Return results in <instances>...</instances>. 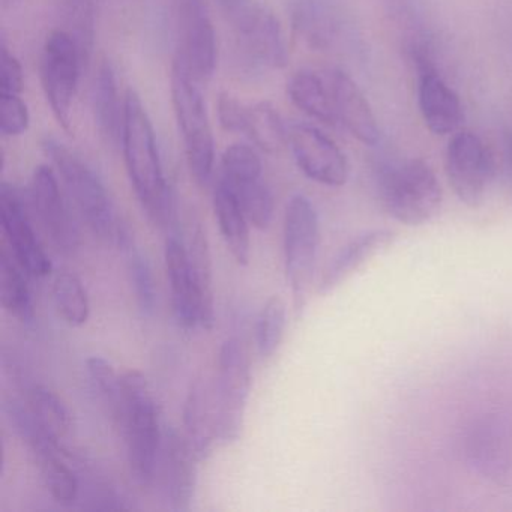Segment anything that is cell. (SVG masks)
<instances>
[{
	"mask_svg": "<svg viewBox=\"0 0 512 512\" xmlns=\"http://www.w3.org/2000/svg\"><path fill=\"white\" fill-rule=\"evenodd\" d=\"M419 70L418 101L422 118L437 136L454 133L463 122V106L454 89L439 76L425 55L416 56Z\"/></svg>",
	"mask_w": 512,
	"mask_h": 512,
	"instance_id": "obj_15",
	"label": "cell"
},
{
	"mask_svg": "<svg viewBox=\"0 0 512 512\" xmlns=\"http://www.w3.org/2000/svg\"><path fill=\"white\" fill-rule=\"evenodd\" d=\"M292 103L311 118L326 125L338 124L328 85L311 71H299L287 83Z\"/></svg>",
	"mask_w": 512,
	"mask_h": 512,
	"instance_id": "obj_25",
	"label": "cell"
},
{
	"mask_svg": "<svg viewBox=\"0 0 512 512\" xmlns=\"http://www.w3.org/2000/svg\"><path fill=\"white\" fill-rule=\"evenodd\" d=\"M28 272L17 262L8 247L0 250V299L5 311L22 323H31L35 317L34 301L29 289Z\"/></svg>",
	"mask_w": 512,
	"mask_h": 512,
	"instance_id": "obj_22",
	"label": "cell"
},
{
	"mask_svg": "<svg viewBox=\"0 0 512 512\" xmlns=\"http://www.w3.org/2000/svg\"><path fill=\"white\" fill-rule=\"evenodd\" d=\"M287 143L301 172L326 187H343L349 179L346 155L334 140L311 125L296 124L287 130Z\"/></svg>",
	"mask_w": 512,
	"mask_h": 512,
	"instance_id": "obj_12",
	"label": "cell"
},
{
	"mask_svg": "<svg viewBox=\"0 0 512 512\" xmlns=\"http://www.w3.org/2000/svg\"><path fill=\"white\" fill-rule=\"evenodd\" d=\"M226 185L241 203L242 209L253 227L266 230L271 226L272 218H274V196H272L271 188L263 181V176L247 179V181L235 185Z\"/></svg>",
	"mask_w": 512,
	"mask_h": 512,
	"instance_id": "obj_30",
	"label": "cell"
},
{
	"mask_svg": "<svg viewBox=\"0 0 512 512\" xmlns=\"http://www.w3.org/2000/svg\"><path fill=\"white\" fill-rule=\"evenodd\" d=\"M242 44L257 64L271 68L286 67L289 61L286 40L280 23L266 8L250 2L244 10L232 17Z\"/></svg>",
	"mask_w": 512,
	"mask_h": 512,
	"instance_id": "obj_16",
	"label": "cell"
},
{
	"mask_svg": "<svg viewBox=\"0 0 512 512\" xmlns=\"http://www.w3.org/2000/svg\"><path fill=\"white\" fill-rule=\"evenodd\" d=\"M446 175L460 202L476 208L484 202L496 176V158L481 137L455 134L446 149Z\"/></svg>",
	"mask_w": 512,
	"mask_h": 512,
	"instance_id": "obj_9",
	"label": "cell"
},
{
	"mask_svg": "<svg viewBox=\"0 0 512 512\" xmlns=\"http://www.w3.org/2000/svg\"><path fill=\"white\" fill-rule=\"evenodd\" d=\"M92 110H94L95 124L101 136L110 143L121 139L122 119L124 109L119 107L118 88L116 77L109 62H103L95 74L92 85Z\"/></svg>",
	"mask_w": 512,
	"mask_h": 512,
	"instance_id": "obj_23",
	"label": "cell"
},
{
	"mask_svg": "<svg viewBox=\"0 0 512 512\" xmlns=\"http://www.w3.org/2000/svg\"><path fill=\"white\" fill-rule=\"evenodd\" d=\"M124 383V421L121 430L127 443L131 475L140 487L148 488L155 481L160 464V416L148 380L140 371L131 370L122 376Z\"/></svg>",
	"mask_w": 512,
	"mask_h": 512,
	"instance_id": "obj_3",
	"label": "cell"
},
{
	"mask_svg": "<svg viewBox=\"0 0 512 512\" xmlns=\"http://www.w3.org/2000/svg\"><path fill=\"white\" fill-rule=\"evenodd\" d=\"M184 436L199 460H206L218 443L214 383L197 377L190 385L184 404Z\"/></svg>",
	"mask_w": 512,
	"mask_h": 512,
	"instance_id": "obj_19",
	"label": "cell"
},
{
	"mask_svg": "<svg viewBox=\"0 0 512 512\" xmlns=\"http://www.w3.org/2000/svg\"><path fill=\"white\" fill-rule=\"evenodd\" d=\"M494 427H481L473 431L469 439V454L473 466L485 475L499 476L505 473V448Z\"/></svg>",
	"mask_w": 512,
	"mask_h": 512,
	"instance_id": "obj_33",
	"label": "cell"
},
{
	"mask_svg": "<svg viewBox=\"0 0 512 512\" xmlns=\"http://www.w3.org/2000/svg\"><path fill=\"white\" fill-rule=\"evenodd\" d=\"M85 68L76 41L65 29H56L47 37L41 52V82L56 121L71 130V107Z\"/></svg>",
	"mask_w": 512,
	"mask_h": 512,
	"instance_id": "obj_8",
	"label": "cell"
},
{
	"mask_svg": "<svg viewBox=\"0 0 512 512\" xmlns=\"http://www.w3.org/2000/svg\"><path fill=\"white\" fill-rule=\"evenodd\" d=\"M26 407L34 416L37 424L58 442H61L70 433V410L52 389L43 385H34L29 388L28 395H26Z\"/></svg>",
	"mask_w": 512,
	"mask_h": 512,
	"instance_id": "obj_26",
	"label": "cell"
},
{
	"mask_svg": "<svg viewBox=\"0 0 512 512\" xmlns=\"http://www.w3.org/2000/svg\"><path fill=\"white\" fill-rule=\"evenodd\" d=\"M503 179H505L506 191L512 200V130L506 136L505 152H503Z\"/></svg>",
	"mask_w": 512,
	"mask_h": 512,
	"instance_id": "obj_39",
	"label": "cell"
},
{
	"mask_svg": "<svg viewBox=\"0 0 512 512\" xmlns=\"http://www.w3.org/2000/svg\"><path fill=\"white\" fill-rule=\"evenodd\" d=\"M178 55L197 83L208 82L217 67V35L205 0H178Z\"/></svg>",
	"mask_w": 512,
	"mask_h": 512,
	"instance_id": "obj_11",
	"label": "cell"
},
{
	"mask_svg": "<svg viewBox=\"0 0 512 512\" xmlns=\"http://www.w3.org/2000/svg\"><path fill=\"white\" fill-rule=\"evenodd\" d=\"M395 233L388 229L367 230L347 242L323 271L319 283L320 295L331 293L355 274L371 257L385 251L394 242Z\"/></svg>",
	"mask_w": 512,
	"mask_h": 512,
	"instance_id": "obj_20",
	"label": "cell"
},
{
	"mask_svg": "<svg viewBox=\"0 0 512 512\" xmlns=\"http://www.w3.org/2000/svg\"><path fill=\"white\" fill-rule=\"evenodd\" d=\"M170 85L173 109L181 128L188 167L197 184L208 187L214 175V134L199 83L193 79L179 56L173 61Z\"/></svg>",
	"mask_w": 512,
	"mask_h": 512,
	"instance_id": "obj_5",
	"label": "cell"
},
{
	"mask_svg": "<svg viewBox=\"0 0 512 512\" xmlns=\"http://www.w3.org/2000/svg\"><path fill=\"white\" fill-rule=\"evenodd\" d=\"M0 109H2L0 130L5 136H22L28 131L31 115L22 95L0 94Z\"/></svg>",
	"mask_w": 512,
	"mask_h": 512,
	"instance_id": "obj_36",
	"label": "cell"
},
{
	"mask_svg": "<svg viewBox=\"0 0 512 512\" xmlns=\"http://www.w3.org/2000/svg\"><path fill=\"white\" fill-rule=\"evenodd\" d=\"M43 146L89 229L104 244L125 247L130 241L127 226L100 176L53 137L46 139Z\"/></svg>",
	"mask_w": 512,
	"mask_h": 512,
	"instance_id": "obj_2",
	"label": "cell"
},
{
	"mask_svg": "<svg viewBox=\"0 0 512 512\" xmlns=\"http://www.w3.org/2000/svg\"><path fill=\"white\" fill-rule=\"evenodd\" d=\"M121 142L128 176L143 211L155 226L169 227L176 217L175 197L164 176L151 119L133 89L125 97Z\"/></svg>",
	"mask_w": 512,
	"mask_h": 512,
	"instance_id": "obj_1",
	"label": "cell"
},
{
	"mask_svg": "<svg viewBox=\"0 0 512 512\" xmlns=\"http://www.w3.org/2000/svg\"><path fill=\"white\" fill-rule=\"evenodd\" d=\"M248 106L229 94H223L218 100V118L221 127L230 133L244 134L247 127Z\"/></svg>",
	"mask_w": 512,
	"mask_h": 512,
	"instance_id": "obj_37",
	"label": "cell"
},
{
	"mask_svg": "<svg viewBox=\"0 0 512 512\" xmlns=\"http://www.w3.org/2000/svg\"><path fill=\"white\" fill-rule=\"evenodd\" d=\"M244 134L250 137L254 145L266 152L278 151L287 142V130L283 119L277 109L269 103L248 106Z\"/></svg>",
	"mask_w": 512,
	"mask_h": 512,
	"instance_id": "obj_29",
	"label": "cell"
},
{
	"mask_svg": "<svg viewBox=\"0 0 512 512\" xmlns=\"http://www.w3.org/2000/svg\"><path fill=\"white\" fill-rule=\"evenodd\" d=\"M197 457L184 434L164 433L158 470L167 502L173 511H190L197 487Z\"/></svg>",
	"mask_w": 512,
	"mask_h": 512,
	"instance_id": "obj_14",
	"label": "cell"
},
{
	"mask_svg": "<svg viewBox=\"0 0 512 512\" xmlns=\"http://www.w3.org/2000/svg\"><path fill=\"white\" fill-rule=\"evenodd\" d=\"M128 277L134 299L143 317H152L157 310V287L151 263L140 251H131L128 259Z\"/></svg>",
	"mask_w": 512,
	"mask_h": 512,
	"instance_id": "obj_34",
	"label": "cell"
},
{
	"mask_svg": "<svg viewBox=\"0 0 512 512\" xmlns=\"http://www.w3.org/2000/svg\"><path fill=\"white\" fill-rule=\"evenodd\" d=\"M167 278L172 292V307L176 322L185 331L202 328L199 292L193 265L184 239L172 233L164 245Z\"/></svg>",
	"mask_w": 512,
	"mask_h": 512,
	"instance_id": "obj_17",
	"label": "cell"
},
{
	"mask_svg": "<svg viewBox=\"0 0 512 512\" xmlns=\"http://www.w3.org/2000/svg\"><path fill=\"white\" fill-rule=\"evenodd\" d=\"M263 176L262 160L251 146L236 143L229 146L221 158V181L233 185Z\"/></svg>",
	"mask_w": 512,
	"mask_h": 512,
	"instance_id": "obj_35",
	"label": "cell"
},
{
	"mask_svg": "<svg viewBox=\"0 0 512 512\" xmlns=\"http://www.w3.org/2000/svg\"><path fill=\"white\" fill-rule=\"evenodd\" d=\"M56 310L71 328H82L91 317L88 292L79 277L70 272L59 274L53 283Z\"/></svg>",
	"mask_w": 512,
	"mask_h": 512,
	"instance_id": "obj_28",
	"label": "cell"
},
{
	"mask_svg": "<svg viewBox=\"0 0 512 512\" xmlns=\"http://www.w3.org/2000/svg\"><path fill=\"white\" fill-rule=\"evenodd\" d=\"M218 2H220L221 7L224 8V11H226L230 19H232L239 11L244 10V8L250 4L251 0H218Z\"/></svg>",
	"mask_w": 512,
	"mask_h": 512,
	"instance_id": "obj_40",
	"label": "cell"
},
{
	"mask_svg": "<svg viewBox=\"0 0 512 512\" xmlns=\"http://www.w3.org/2000/svg\"><path fill=\"white\" fill-rule=\"evenodd\" d=\"M251 389V365L238 338L224 341L214 380L218 443L229 445L241 436Z\"/></svg>",
	"mask_w": 512,
	"mask_h": 512,
	"instance_id": "obj_7",
	"label": "cell"
},
{
	"mask_svg": "<svg viewBox=\"0 0 512 512\" xmlns=\"http://www.w3.org/2000/svg\"><path fill=\"white\" fill-rule=\"evenodd\" d=\"M379 197L383 209L395 221L421 226L436 217L443 193L433 169L424 160L412 158L382 170Z\"/></svg>",
	"mask_w": 512,
	"mask_h": 512,
	"instance_id": "obj_4",
	"label": "cell"
},
{
	"mask_svg": "<svg viewBox=\"0 0 512 512\" xmlns=\"http://www.w3.org/2000/svg\"><path fill=\"white\" fill-rule=\"evenodd\" d=\"M319 215L313 202L302 194L289 200L284 214L283 256L293 307L301 313L308 302L319 256Z\"/></svg>",
	"mask_w": 512,
	"mask_h": 512,
	"instance_id": "obj_6",
	"label": "cell"
},
{
	"mask_svg": "<svg viewBox=\"0 0 512 512\" xmlns=\"http://www.w3.org/2000/svg\"><path fill=\"white\" fill-rule=\"evenodd\" d=\"M31 200L47 235L59 251L71 256L80 247V232L62 196L53 167L38 166L31 179Z\"/></svg>",
	"mask_w": 512,
	"mask_h": 512,
	"instance_id": "obj_13",
	"label": "cell"
},
{
	"mask_svg": "<svg viewBox=\"0 0 512 512\" xmlns=\"http://www.w3.org/2000/svg\"><path fill=\"white\" fill-rule=\"evenodd\" d=\"M286 323V304L280 296H272L257 317L256 343L262 358H271L277 352L283 341Z\"/></svg>",
	"mask_w": 512,
	"mask_h": 512,
	"instance_id": "obj_32",
	"label": "cell"
},
{
	"mask_svg": "<svg viewBox=\"0 0 512 512\" xmlns=\"http://www.w3.org/2000/svg\"><path fill=\"white\" fill-rule=\"evenodd\" d=\"M86 373L92 391L97 394L110 418L121 428L124 421V383L113 365L101 356L86 359Z\"/></svg>",
	"mask_w": 512,
	"mask_h": 512,
	"instance_id": "obj_27",
	"label": "cell"
},
{
	"mask_svg": "<svg viewBox=\"0 0 512 512\" xmlns=\"http://www.w3.org/2000/svg\"><path fill=\"white\" fill-rule=\"evenodd\" d=\"M23 85V68L19 59L8 52L4 47V55H2V74H0V94H16L22 95Z\"/></svg>",
	"mask_w": 512,
	"mask_h": 512,
	"instance_id": "obj_38",
	"label": "cell"
},
{
	"mask_svg": "<svg viewBox=\"0 0 512 512\" xmlns=\"http://www.w3.org/2000/svg\"><path fill=\"white\" fill-rule=\"evenodd\" d=\"M62 16L67 26L65 31L76 41L83 64L88 65L94 52L95 19H97L95 0H64Z\"/></svg>",
	"mask_w": 512,
	"mask_h": 512,
	"instance_id": "obj_31",
	"label": "cell"
},
{
	"mask_svg": "<svg viewBox=\"0 0 512 512\" xmlns=\"http://www.w3.org/2000/svg\"><path fill=\"white\" fill-rule=\"evenodd\" d=\"M328 88L338 124L364 145H376L380 139L376 116L359 86L343 71L334 70L329 73Z\"/></svg>",
	"mask_w": 512,
	"mask_h": 512,
	"instance_id": "obj_18",
	"label": "cell"
},
{
	"mask_svg": "<svg viewBox=\"0 0 512 512\" xmlns=\"http://www.w3.org/2000/svg\"><path fill=\"white\" fill-rule=\"evenodd\" d=\"M196 277L199 292L200 320L202 328L211 331L215 323V289L214 269H212L211 253H209L206 233L197 226L191 230L190 241L185 242Z\"/></svg>",
	"mask_w": 512,
	"mask_h": 512,
	"instance_id": "obj_24",
	"label": "cell"
},
{
	"mask_svg": "<svg viewBox=\"0 0 512 512\" xmlns=\"http://www.w3.org/2000/svg\"><path fill=\"white\" fill-rule=\"evenodd\" d=\"M0 224L5 245H8L23 269L31 277H49L53 272L52 260L32 227L22 196L8 182L0 187Z\"/></svg>",
	"mask_w": 512,
	"mask_h": 512,
	"instance_id": "obj_10",
	"label": "cell"
},
{
	"mask_svg": "<svg viewBox=\"0 0 512 512\" xmlns=\"http://www.w3.org/2000/svg\"><path fill=\"white\" fill-rule=\"evenodd\" d=\"M214 211L227 250L239 266L251 259L250 221L233 191L218 179L214 188Z\"/></svg>",
	"mask_w": 512,
	"mask_h": 512,
	"instance_id": "obj_21",
	"label": "cell"
}]
</instances>
